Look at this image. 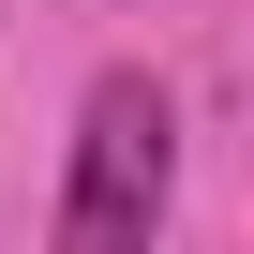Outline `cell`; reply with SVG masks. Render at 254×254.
<instances>
[{
    "mask_svg": "<svg viewBox=\"0 0 254 254\" xmlns=\"http://www.w3.org/2000/svg\"><path fill=\"white\" fill-rule=\"evenodd\" d=\"M165 180H180V105L150 75H105L75 105V180H60V239L75 254H120L165 224Z\"/></svg>",
    "mask_w": 254,
    "mask_h": 254,
    "instance_id": "1",
    "label": "cell"
}]
</instances>
